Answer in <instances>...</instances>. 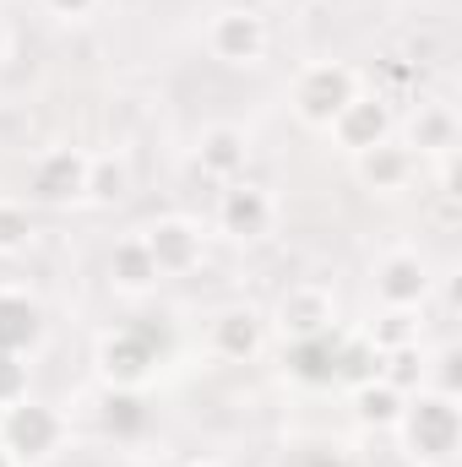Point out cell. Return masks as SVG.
I'll list each match as a JSON object with an SVG mask.
<instances>
[{"instance_id": "1", "label": "cell", "mask_w": 462, "mask_h": 467, "mask_svg": "<svg viewBox=\"0 0 462 467\" xmlns=\"http://www.w3.org/2000/svg\"><path fill=\"white\" fill-rule=\"evenodd\" d=\"M397 430H403V446H408L414 462H430V467L452 462V451H457V441H462L457 397H446V391H425V386H419V397L403 402Z\"/></svg>"}, {"instance_id": "2", "label": "cell", "mask_w": 462, "mask_h": 467, "mask_svg": "<svg viewBox=\"0 0 462 467\" xmlns=\"http://www.w3.org/2000/svg\"><path fill=\"white\" fill-rule=\"evenodd\" d=\"M60 441H66V419H60L55 408H44V402H33V397L0 408V446H5L16 462H44V457L60 451Z\"/></svg>"}, {"instance_id": "3", "label": "cell", "mask_w": 462, "mask_h": 467, "mask_svg": "<svg viewBox=\"0 0 462 467\" xmlns=\"http://www.w3.org/2000/svg\"><path fill=\"white\" fill-rule=\"evenodd\" d=\"M353 99H359V71L343 66V60H321V66H310L294 82V109H299V119L305 125H321V130L343 115Z\"/></svg>"}, {"instance_id": "4", "label": "cell", "mask_w": 462, "mask_h": 467, "mask_svg": "<svg viewBox=\"0 0 462 467\" xmlns=\"http://www.w3.org/2000/svg\"><path fill=\"white\" fill-rule=\"evenodd\" d=\"M27 196L44 207H71L88 196V152L77 147H49L27 163Z\"/></svg>"}, {"instance_id": "5", "label": "cell", "mask_w": 462, "mask_h": 467, "mask_svg": "<svg viewBox=\"0 0 462 467\" xmlns=\"http://www.w3.org/2000/svg\"><path fill=\"white\" fill-rule=\"evenodd\" d=\"M152 364H158V348H152V332H142V327H120V332L99 337V369L110 386L136 391L152 375Z\"/></svg>"}, {"instance_id": "6", "label": "cell", "mask_w": 462, "mask_h": 467, "mask_svg": "<svg viewBox=\"0 0 462 467\" xmlns=\"http://www.w3.org/2000/svg\"><path fill=\"white\" fill-rule=\"evenodd\" d=\"M370 283H375L381 310H419V305L430 299V266H425V255H414V250L381 255Z\"/></svg>"}, {"instance_id": "7", "label": "cell", "mask_w": 462, "mask_h": 467, "mask_svg": "<svg viewBox=\"0 0 462 467\" xmlns=\"http://www.w3.org/2000/svg\"><path fill=\"white\" fill-rule=\"evenodd\" d=\"M207 49L224 60V66H256L267 55V22L256 11H218L213 27H207Z\"/></svg>"}, {"instance_id": "8", "label": "cell", "mask_w": 462, "mask_h": 467, "mask_svg": "<svg viewBox=\"0 0 462 467\" xmlns=\"http://www.w3.org/2000/svg\"><path fill=\"white\" fill-rule=\"evenodd\" d=\"M142 244H147L158 277H180V272H191L202 261V229L191 218H158L152 229L142 234Z\"/></svg>"}, {"instance_id": "9", "label": "cell", "mask_w": 462, "mask_h": 467, "mask_svg": "<svg viewBox=\"0 0 462 467\" xmlns=\"http://www.w3.org/2000/svg\"><path fill=\"white\" fill-rule=\"evenodd\" d=\"M327 130L338 136V147H343V152L359 158V152H370V147H381V141L392 136V109H386V99H381V93H359V99H353V104H348Z\"/></svg>"}, {"instance_id": "10", "label": "cell", "mask_w": 462, "mask_h": 467, "mask_svg": "<svg viewBox=\"0 0 462 467\" xmlns=\"http://www.w3.org/2000/svg\"><path fill=\"white\" fill-rule=\"evenodd\" d=\"M218 223L234 239H261V234H272V223H278V202L261 185H229L218 196Z\"/></svg>"}, {"instance_id": "11", "label": "cell", "mask_w": 462, "mask_h": 467, "mask_svg": "<svg viewBox=\"0 0 462 467\" xmlns=\"http://www.w3.org/2000/svg\"><path fill=\"white\" fill-rule=\"evenodd\" d=\"M278 321L289 337H316V332H332L338 321V305L321 283H294L283 299H278Z\"/></svg>"}, {"instance_id": "12", "label": "cell", "mask_w": 462, "mask_h": 467, "mask_svg": "<svg viewBox=\"0 0 462 467\" xmlns=\"http://www.w3.org/2000/svg\"><path fill=\"white\" fill-rule=\"evenodd\" d=\"M44 343V305L22 288H0V353H27Z\"/></svg>"}, {"instance_id": "13", "label": "cell", "mask_w": 462, "mask_h": 467, "mask_svg": "<svg viewBox=\"0 0 462 467\" xmlns=\"http://www.w3.org/2000/svg\"><path fill=\"white\" fill-rule=\"evenodd\" d=\"M207 343L218 358H229V364H245V358H256L261 343H267V321L250 310V305H234L224 316H213V332H207Z\"/></svg>"}, {"instance_id": "14", "label": "cell", "mask_w": 462, "mask_h": 467, "mask_svg": "<svg viewBox=\"0 0 462 467\" xmlns=\"http://www.w3.org/2000/svg\"><path fill=\"white\" fill-rule=\"evenodd\" d=\"M196 163H202V174H213V180H239L245 163H250V136H245L239 125H213V130H202Z\"/></svg>"}, {"instance_id": "15", "label": "cell", "mask_w": 462, "mask_h": 467, "mask_svg": "<svg viewBox=\"0 0 462 467\" xmlns=\"http://www.w3.org/2000/svg\"><path fill=\"white\" fill-rule=\"evenodd\" d=\"M353 163H359V180L370 191H381V196H397L414 180V147H397V141H381V147L359 152Z\"/></svg>"}, {"instance_id": "16", "label": "cell", "mask_w": 462, "mask_h": 467, "mask_svg": "<svg viewBox=\"0 0 462 467\" xmlns=\"http://www.w3.org/2000/svg\"><path fill=\"white\" fill-rule=\"evenodd\" d=\"M338 348H343V337H332V332L294 337L289 343V375L305 386H332L338 380Z\"/></svg>"}, {"instance_id": "17", "label": "cell", "mask_w": 462, "mask_h": 467, "mask_svg": "<svg viewBox=\"0 0 462 467\" xmlns=\"http://www.w3.org/2000/svg\"><path fill=\"white\" fill-rule=\"evenodd\" d=\"M110 283L125 288V294H147V288L158 283V266H152L142 234H136V239H120L115 250H110Z\"/></svg>"}, {"instance_id": "18", "label": "cell", "mask_w": 462, "mask_h": 467, "mask_svg": "<svg viewBox=\"0 0 462 467\" xmlns=\"http://www.w3.org/2000/svg\"><path fill=\"white\" fill-rule=\"evenodd\" d=\"M408 147H419V152H452L457 147V115L446 109V104H419V115L408 125Z\"/></svg>"}, {"instance_id": "19", "label": "cell", "mask_w": 462, "mask_h": 467, "mask_svg": "<svg viewBox=\"0 0 462 467\" xmlns=\"http://www.w3.org/2000/svg\"><path fill=\"white\" fill-rule=\"evenodd\" d=\"M403 391L397 386H386L381 375L375 380H364V386H353V408H359V419L370 424V430H397V419H403Z\"/></svg>"}, {"instance_id": "20", "label": "cell", "mask_w": 462, "mask_h": 467, "mask_svg": "<svg viewBox=\"0 0 462 467\" xmlns=\"http://www.w3.org/2000/svg\"><path fill=\"white\" fill-rule=\"evenodd\" d=\"M131 196V169H125V158H88V196L82 202H99V207H115Z\"/></svg>"}, {"instance_id": "21", "label": "cell", "mask_w": 462, "mask_h": 467, "mask_svg": "<svg viewBox=\"0 0 462 467\" xmlns=\"http://www.w3.org/2000/svg\"><path fill=\"white\" fill-rule=\"evenodd\" d=\"M364 343H370L375 353H392V348H419V310H381Z\"/></svg>"}, {"instance_id": "22", "label": "cell", "mask_w": 462, "mask_h": 467, "mask_svg": "<svg viewBox=\"0 0 462 467\" xmlns=\"http://www.w3.org/2000/svg\"><path fill=\"white\" fill-rule=\"evenodd\" d=\"M425 375H430V364H425V353H419V348L381 353V380H386V386H397L403 397H408V391H419V386H425Z\"/></svg>"}, {"instance_id": "23", "label": "cell", "mask_w": 462, "mask_h": 467, "mask_svg": "<svg viewBox=\"0 0 462 467\" xmlns=\"http://www.w3.org/2000/svg\"><path fill=\"white\" fill-rule=\"evenodd\" d=\"M142 424H147L142 397L125 391V386H110V397H104V430H110V435H136Z\"/></svg>"}, {"instance_id": "24", "label": "cell", "mask_w": 462, "mask_h": 467, "mask_svg": "<svg viewBox=\"0 0 462 467\" xmlns=\"http://www.w3.org/2000/svg\"><path fill=\"white\" fill-rule=\"evenodd\" d=\"M375 375H381V353L370 348L364 337L338 348V380H348V386H364V380H375Z\"/></svg>"}, {"instance_id": "25", "label": "cell", "mask_w": 462, "mask_h": 467, "mask_svg": "<svg viewBox=\"0 0 462 467\" xmlns=\"http://www.w3.org/2000/svg\"><path fill=\"white\" fill-rule=\"evenodd\" d=\"M33 244V213L22 202H0V255H16Z\"/></svg>"}, {"instance_id": "26", "label": "cell", "mask_w": 462, "mask_h": 467, "mask_svg": "<svg viewBox=\"0 0 462 467\" xmlns=\"http://www.w3.org/2000/svg\"><path fill=\"white\" fill-rule=\"evenodd\" d=\"M27 397V358L22 353H0V408Z\"/></svg>"}, {"instance_id": "27", "label": "cell", "mask_w": 462, "mask_h": 467, "mask_svg": "<svg viewBox=\"0 0 462 467\" xmlns=\"http://www.w3.org/2000/svg\"><path fill=\"white\" fill-rule=\"evenodd\" d=\"M299 467H359V462L348 457L343 446H316V451H305V462Z\"/></svg>"}, {"instance_id": "28", "label": "cell", "mask_w": 462, "mask_h": 467, "mask_svg": "<svg viewBox=\"0 0 462 467\" xmlns=\"http://www.w3.org/2000/svg\"><path fill=\"white\" fill-rule=\"evenodd\" d=\"M44 5H49L55 16H88V11H93L99 0H44Z\"/></svg>"}, {"instance_id": "29", "label": "cell", "mask_w": 462, "mask_h": 467, "mask_svg": "<svg viewBox=\"0 0 462 467\" xmlns=\"http://www.w3.org/2000/svg\"><path fill=\"white\" fill-rule=\"evenodd\" d=\"M0 467H16V457H11V451H5V446H0Z\"/></svg>"}, {"instance_id": "30", "label": "cell", "mask_w": 462, "mask_h": 467, "mask_svg": "<svg viewBox=\"0 0 462 467\" xmlns=\"http://www.w3.org/2000/svg\"><path fill=\"white\" fill-rule=\"evenodd\" d=\"M0 55H5V27H0Z\"/></svg>"}, {"instance_id": "31", "label": "cell", "mask_w": 462, "mask_h": 467, "mask_svg": "<svg viewBox=\"0 0 462 467\" xmlns=\"http://www.w3.org/2000/svg\"><path fill=\"white\" fill-rule=\"evenodd\" d=\"M191 467H224V462H191Z\"/></svg>"}]
</instances>
